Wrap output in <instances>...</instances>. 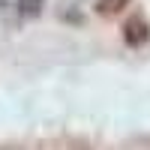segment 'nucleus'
<instances>
[{"label": "nucleus", "instance_id": "f03ea898", "mask_svg": "<svg viewBox=\"0 0 150 150\" xmlns=\"http://www.w3.org/2000/svg\"><path fill=\"white\" fill-rule=\"evenodd\" d=\"M132 0H96V12L102 18H111V15H120Z\"/></svg>", "mask_w": 150, "mask_h": 150}, {"label": "nucleus", "instance_id": "7ed1b4c3", "mask_svg": "<svg viewBox=\"0 0 150 150\" xmlns=\"http://www.w3.org/2000/svg\"><path fill=\"white\" fill-rule=\"evenodd\" d=\"M42 9H45V0H18V15H24V18L42 15Z\"/></svg>", "mask_w": 150, "mask_h": 150}, {"label": "nucleus", "instance_id": "20e7f679", "mask_svg": "<svg viewBox=\"0 0 150 150\" xmlns=\"http://www.w3.org/2000/svg\"><path fill=\"white\" fill-rule=\"evenodd\" d=\"M75 150H87V147H84V144H78V147H75Z\"/></svg>", "mask_w": 150, "mask_h": 150}, {"label": "nucleus", "instance_id": "f257e3e1", "mask_svg": "<svg viewBox=\"0 0 150 150\" xmlns=\"http://www.w3.org/2000/svg\"><path fill=\"white\" fill-rule=\"evenodd\" d=\"M120 36H123V42H126L129 48H141L147 39H150V24L144 15H132L123 21V27H120Z\"/></svg>", "mask_w": 150, "mask_h": 150}]
</instances>
